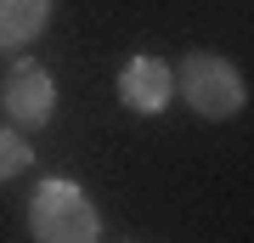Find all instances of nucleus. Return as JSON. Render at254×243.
Listing matches in <instances>:
<instances>
[{"mask_svg": "<svg viewBox=\"0 0 254 243\" xmlns=\"http://www.w3.org/2000/svg\"><path fill=\"white\" fill-rule=\"evenodd\" d=\"M0 102H6V113L17 119V125H51V113H57V85H51V74L40 68V63H17L6 74V85H0Z\"/></svg>", "mask_w": 254, "mask_h": 243, "instance_id": "nucleus-3", "label": "nucleus"}, {"mask_svg": "<svg viewBox=\"0 0 254 243\" xmlns=\"http://www.w3.org/2000/svg\"><path fill=\"white\" fill-rule=\"evenodd\" d=\"M51 23V0H0V51H17Z\"/></svg>", "mask_w": 254, "mask_h": 243, "instance_id": "nucleus-5", "label": "nucleus"}, {"mask_svg": "<svg viewBox=\"0 0 254 243\" xmlns=\"http://www.w3.org/2000/svg\"><path fill=\"white\" fill-rule=\"evenodd\" d=\"M28 164H34V147H28V136H17V130L0 125V181H11L17 170H28Z\"/></svg>", "mask_w": 254, "mask_h": 243, "instance_id": "nucleus-6", "label": "nucleus"}, {"mask_svg": "<svg viewBox=\"0 0 254 243\" xmlns=\"http://www.w3.org/2000/svg\"><path fill=\"white\" fill-rule=\"evenodd\" d=\"M28 238L34 243H102V215L91 192L63 175L40 181L34 198H28Z\"/></svg>", "mask_w": 254, "mask_h": 243, "instance_id": "nucleus-1", "label": "nucleus"}, {"mask_svg": "<svg viewBox=\"0 0 254 243\" xmlns=\"http://www.w3.org/2000/svg\"><path fill=\"white\" fill-rule=\"evenodd\" d=\"M175 96V68H164V57H130L119 68V102L130 113H164Z\"/></svg>", "mask_w": 254, "mask_h": 243, "instance_id": "nucleus-4", "label": "nucleus"}, {"mask_svg": "<svg viewBox=\"0 0 254 243\" xmlns=\"http://www.w3.org/2000/svg\"><path fill=\"white\" fill-rule=\"evenodd\" d=\"M175 90L187 96L192 113L203 119H232L237 108H243V74H237V63H226V57L215 51H192L181 68H175Z\"/></svg>", "mask_w": 254, "mask_h": 243, "instance_id": "nucleus-2", "label": "nucleus"}]
</instances>
